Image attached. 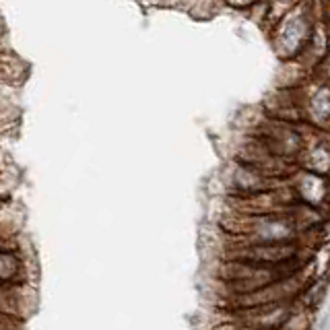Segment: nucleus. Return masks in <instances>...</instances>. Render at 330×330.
I'll return each mask as SVG.
<instances>
[{
  "mask_svg": "<svg viewBox=\"0 0 330 330\" xmlns=\"http://www.w3.org/2000/svg\"><path fill=\"white\" fill-rule=\"evenodd\" d=\"M314 29L310 27V19L303 11L289 13L274 31V45L281 58H295L308 50Z\"/></svg>",
  "mask_w": 330,
  "mask_h": 330,
  "instance_id": "f257e3e1",
  "label": "nucleus"
},
{
  "mask_svg": "<svg viewBox=\"0 0 330 330\" xmlns=\"http://www.w3.org/2000/svg\"><path fill=\"white\" fill-rule=\"evenodd\" d=\"M295 235V219L283 215H258L250 221L248 244L250 246H274L289 244Z\"/></svg>",
  "mask_w": 330,
  "mask_h": 330,
  "instance_id": "f03ea898",
  "label": "nucleus"
},
{
  "mask_svg": "<svg viewBox=\"0 0 330 330\" xmlns=\"http://www.w3.org/2000/svg\"><path fill=\"white\" fill-rule=\"evenodd\" d=\"M266 143L270 153L277 157H295L305 149L303 136L289 124H277L266 134Z\"/></svg>",
  "mask_w": 330,
  "mask_h": 330,
  "instance_id": "7ed1b4c3",
  "label": "nucleus"
},
{
  "mask_svg": "<svg viewBox=\"0 0 330 330\" xmlns=\"http://www.w3.org/2000/svg\"><path fill=\"white\" fill-rule=\"evenodd\" d=\"M295 192L297 196L310 204V206H320L324 200H326V194H328V184L322 176H316L312 172H301V176L297 178L295 182Z\"/></svg>",
  "mask_w": 330,
  "mask_h": 330,
  "instance_id": "20e7f679",
  "label": "nucleus"
},
{
  "mask_svg": "<svg viewBox=\"0 0 330 330\" xmlns=\"http://www.w3.org/2000/svg\"><path fill=\"white\" fill-rule=\"evenodd\" d=\"M305 118L316 124L324 126L330 122V87L320 83L305 99Z\"/></svg>",
  "mask_w": 330,
  "mask_h": 330,
  "instance_id": "39448f33",
  "label": "nucleus"
},
{
  "mask_svg": "<svg viewBox=\"0 0 330 330\" xmlns=\"http://www.w3.org/2000/svg\"><path fill=\"white\" fill-rule=\"evenodd\" d=\"M303 168L316 176L330 174V145L320 140L308 149H303Z\"/></svg>",
  "mask_w": 330,
  "mask_h": 330,
  "instance_id": "423d86ee",
  "label": "nucleus"
},
{
  "mask_svg": "<svg viewBox=\"0 0 330 330\" xmlns=\"http://www.w3.org/2000/svg\"><path fill=\"white\" fill-rule=\"evenodd\" d=\"M316 68H318V75H320V83L330 87V37H328V48H326L324 58L320 60V64Z\"/></svg>",
  "mask_w": 330,
  "mask_h": 330,
  "instance_id": "0eeeda50",
  "label": "nucleus"
},
{
  "mask_svg": "<svg viewBox=\"0 0 330 330\" xmlns=\"http://www.w3.org/2000/svg\"><path fill=\"white\" fill-rule=\"evenodd\" d=\"M225 3H229V5L235 7V9H248V7L256 5L258 0H225Z\"/></svg>",
  "mask_w": 330,
  "mask_h": 330,
  "instance_id": "6e6552de",
  "label": "nucleus"
},
{
  "mask_svg": "<svg viewBox=\"0 0 330 330\" xmlns=\"http://www.w3.org/2000/svg\"><path fill=\"white\" fill-rule=\"evenodd\" d=\"M277 3H281V5H291L293 0H277Z\"/></svg>",
  "mask_w": 330,
  "mask_h": 330,
  "instance_id": "1a4fd4ad",
  "label": "nucleus"
}]
</instances>
